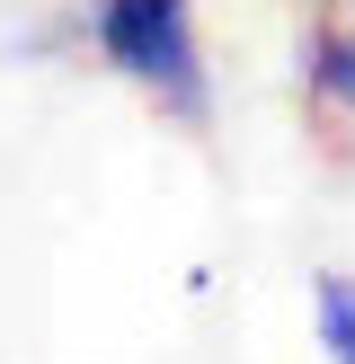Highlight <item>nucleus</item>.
I'll return each mask as SVG.
<instances>
[{"label":"nucleus","mask_w":355,"mask_h":364,"mask_svg":"<svg viewBox=\"0 0 355 364\" xmlns=\"http://www.w3.org/2000/svg\"><path fill=\"white\" fill-rule=\"evenodd\" d=\"M80 45L124 89H142L178 134H213V53L195 0H80Z\"/></svg>","instance_id":"f257e3e1"},{"label":"nucleus","mask_w":355,"mask_h":364,"mask_svg":"<svg viewBox=\"0 0 355 364\" xmlns=\"http://www.w3.org/2000/svg\"><path fill=\"white\" fill-rule=\"evenodd\" d=\"M302 107L355 142V9H320L302 36Z\"/></svg>","instance_id":"f03ea898"},{"label":"nucleus","mask_w":355,"mask_h":364,"mask_svg":"<svg viewBox=\"0 0 355 364\" xmlns=\"http://www.w3.org/2000/svg\"><path fill=\"white\" fill-rule=\"evenodd\" d=\"M311 347L320 364H355V267H311Z\"/></svg>","instance_id":"7ed1b4c3"},{"label":"nucleus","mask_w":355,"mask_h":364,"mask_svg":"<svg viewBox=\"0 0 355 364\" xmlns=\"http://www.w3.org/2000/svg\"><path fill=\"white\" fill-rule=\"evenodd\" d=\"M329 9H355V0H329Z\"/></svg>","instance_id":"20e7f679"}]
</instances>
